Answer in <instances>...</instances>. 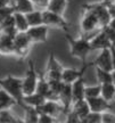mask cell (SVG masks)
<instances>
[{"instance_id": "29", "label": "cell", "mask_w": 115, "mask_h": 123, "mask_svg": "<svg viewBox=\"0 0 115 123\" xmlns=\"http://www.w3.org/2000/svg\"><path fill=\"white\" fill-rule=\"evenodd\" d=\"M19 120L10 112V110L0 111V123H17Z\"/></svg>"}, {"instance_id": "39", "label": "cell", "mask_w": 115, "mask_h": 123, "mask_svg": "<svg viewBox=\"0 0 115 123\" xmlns=\"http://www.w3.org/2000/svg\"><path fill=\"white\" fill-rule=\"evenodd\" d=\"M107 26L109 27V29H112V30L115 31V17L109 19V22H108V24H107Z\"/></svg>"}, {"instance_id": "1", "label": "cell", "mask_w": 115, "mask_h": 123, "mask_svg": "<svg viewBox=\"0 0 115 123\" xmlns=\"http://www.w3.org/2000/svg\"><path fill=\"white\" fill-rule=\"evenodd\" d=\"M65 39H66L67 43L70 46V54L72 57H75L83 63H87V57L90 51H92L89 39L85 37H81V38H73L67 32H65Z\"/></svg>"}, {"instance_id": "5", "label": "cell", "mask_w": 115, "mask_h": 123, "mask_svg": "<svg viewBox=\"0 0 115 123\" xmlns=\"http://www.w3.org/2000/svg\"><path fill=\"white\" fill-rule=\"evenodd\" d=\"M38 79H39V74L36 71L34 63L32 61H29V68L25 73V76L22 79V90L24 96L36 91Z\"/></svg>"}, {"instance_id": "36", "label": "cell", "mask_w": 115, "mask_h": 123, "mask_svg": "<svg viewBox=\"0 0 115 123\" xmlns=\"http://www.w3.org/2000/svg\"><path fill=\"white\" fill-rule=\"evenodd\" d=\"M56 121L55 117L50 116L48 114H44V113H39V122L38 123H54Z\"/></svg>"}, {"instance_id": "41", "label": "cell", "mask_w": 115, "mask_h": 123, "mask_svg": "<svg viewBox=\"0 0 115 123\" xmlns=\"http://www.w3.org/2000/svg\"><path fill=\"white\" fill-rule=\"evenodd\" d=\"M113 100H114V101H115V95H114V99H113Z\"/></svg>"}, {"instance_id": "34", "label": "cell", "mask_w": 115, "mask_h": 123, "mask_svg": "<svg viewBox=\"0 0 115 123\" xmlns=\"http://www.w3.org/2000/svg\"><path fill=\"white\" fill-rule=\"evenodd\" d=\"M65 115H66V122H68V123H81L80 117L72 110L68 111Z\"/></svg>"}, {"instance_id": "3", "label": "cell", "mask_w": 115, "mask_h": 123, "mask_svg": "<svg viewBox=\"0 0 115 123\" xmlns=\"http://www.w3.org/2000/svg\"><path fill=\"white\" fill-rule=\"evenodd\" d=\"M32 47V42L26 32H17L14 37V56L21 59L26 57Z\"/></svg>"}, {"instance_id": "9", "label": "cell", "mask_w": 115, "mask_h": 123, "mask_svg": "<svg viewBox=\"0 0 115 123\" xmlns=\"http://www.w3.org/2000/svg\"><path fill=\"white\" fill-rule=\"evenodd\" d=\"M80 27H81V32L83 34L90 33L93 30H96L97 27H99L97 17L90 10H88V9H85V8H84L83 16H82L81 22H80Z\"/></svg>"}, {"instance_id": "25", "label": "cell", "mask_w": 115, "mask_h": 123, "mask_svg": "<svg viewBox=\"0 0 115 123\" xmlns=\"http://www.w3.org/2000/svg\"><path fill=\"white\" fill-rule=\"evenodd\" d=\"M114 95H115V84L113 82L100 84V96L105 100H107L108 103L113 101Z\"/></svg>"}, {"instance_id": "28", "label": "cell", "mask_w": 115, "mask_h": 123, "mask_svg": "<svg viewBox=\"0 0 115 123\" xmlns=\"http://www.w3.org/2000/svg\"><path fill=\"white\" fill-rule=\"evenodd\" d=\"M96 67V66H95ZM96 79L99 84L104 83H111L113 82V78H112V72L106 70H103L99 67H96Z\"/></svg>"}, {"instance_id": "6", "label": "cell", "mask_w": 115, "mask_h": 123, "mask_svg": "<svg viewBox=\"0 0 115 123\" xmlns=\"http://www.w3.org/2000/svg\"><path fill=\"white\" fill-rule=\"evenodd\" d=\"M63 65L57 61L53 51L49 53L48 63H47V70L46 74L43 75L47 80H62V71Z\"/></svg>"}, {"instance_id": "22", "label": "cell", "mask_w": 115, "mask_h": 123, "mask_svg": "<svg viewBox=\"0 0 115 123\" xmlns=\"http://www.w3.org/2000/svg\"><path fill=\"white\" fill-rule=\"evenodd\" d=\"M16 105H17V101L15 100L9 93L5 91L4 89H0V111L10 110Z\"/></svg>"}, {"instance_id": "20", "label": "cell", "mask_w": 115, "mask_h": 123, "mask_svg": "<svg viewBox=\"0 0 115 123\" xmlns=\"http://www.w3.org/2000/svg\"><path fill=\"white\" fill-rule=\"evenodd\" d=\"M71 110L75 113L78 116L80 117V120H82L90 112V108H89V105H88V101L85 99H81V100H78V101H74L72 103V106H71Z\"/></svg>"}, {"instance_id": "26", "label": "cell", "mask_w": 115, "mask_h": 123, "mask_svg": "<svg viewBox=\"0 0 115 123\" xmlns=\"http://www.w3.org/2000/svg\"><path fill=\"white\" fill-rule=\"evenodd\" d=\"M25 17H26L27 24L29 26H36L42 24V10H36L33 9L30 13L25 14Z\"/></svg>"}, {"instance_id": "37", "label": "cell", "mask_w": 115, "mask_h": 123, "mask_svg": "<svg viewBox=\"0 0 115 123\" xmlns=\"http://www.w3.org/2000/svg\"><path fill=\"white\" fill-rule=\"evenodd\" d=\"M31 2L34 5V7H39V8H42V9H46L47 6H48V2L49 0H31Z\"/></svg>"}, {"instance_id": "12", "label": "cell", "mask_w": 115, "mask_h": 123, "mask_svg": "<svg viewBox=\"0 0 115 123\" xmlns=\"http://www.w3.org/2000/svg\"><path fill=\"white\" fill-rule=\"evenodd\" d=\"M58 101L62 105L63 113L66 114L67 112L71 110L72 103H73V99H72V88L70 83H64L62 90H61L59 95H58Z\"/></svg>"}, {"instance_id": "15", "label": "cell", "mask_w": 115, "mask_h": 123, "mask_svg": "<svg viewBox=\"0 0 115 123\" xmlns=\"http://www.w3.org/2000/svg\"><path fill=\"white\" fill-rule=\"evenodd\" d=\"M0 55L14 56V37L0 32Z\"/></svg>"}, {"instance_id": "35", "label": "cell", "mask_w": 115, "mask_h": 123, "mask_svg": "<svg viewBox=\"0 0 115 123\" xmlns=\"http://www.w3.org/2000/svg\"><path fill=\"white\" fill-rule=\"evenodd\" d=\"M100 29H103L104 30V32L106 33L107 38H108V40L111 41L112 46H115V31L112 30V29H109V27L107 26H104V27H100Z\"/></svg>"}, {"instance_id": "32", "label": "cell", "mask_w": 115, "mask_h": 123, "mask_svg": "<svg viewBox=\"0 0 115 123\" xmlns=\"http://www.w3.org/2000/svg\"><path fill=\"white\" fill-rule=\"evenodd\" d=\"M15 9L13 6H6V7H0V23L4 21L6 17H8L9 15H13Z\"/></svg>"}, {"instance_id": "17", "label": "cell", "mask_w": 115, "mask_h": 123, "mask_svg": "<svg viewBox=\"0 0 115 123\" xmlns=\"http://www.w3.org/2000/svg\"><path fill=\"white\" fill-rule=\"evenodd\" d=\"M72 88V99L73 103L81 99H84V88H85V83H84L83 76L79 78L78 80H75L74 82L71 83Z\"/></svg>"}, {"instance_id": "10", "label": "cell", "mask_w": 115, "mask_h": 123, "mask_svg": "<svg viewBox=\"0 0 115 123\" xmlns=\"http://www.w3.org/2000/svg\"><path fill=\"white\" fill-rule=\"evenodd\" d=\"M89 66H91V64H88V63H83L82 64V67L80 70H76V68H63L62 71V81L64 83H70L74 82L75 80H78L79 78H82L84 74V72L87 71Z\"/></svg>"}, {"instance_id": "31", "label": "cell", "mask_w": 115, "mask_h": 123, "mask_svg": "<svg viewBox=\"0 0 115 123\" xmlns=\"http://www.w3.org/2000/svg\"><path fill=\"white\" fill-rule=\"evenodd\" d=\"M81 123H102V113L90 111L88 114L81 120Z\"/></svg>"}, {"instance_id": "8", "label": "cell", "mask_w": 115, "mask_h": 123, "mask_svg": "<svg viewBox=\"0 0 115 123\" xmlns=\"http://www.w3.org/2000/svg\"><path fill=\"white\" fill-rule=\"evenodd\" d=\"M25 32L31 40L32 44L42 43V42H46L48 39L49 27L44 24H40L36 26H29V29Z\"/></svg>"}, {"instance_id": "30", "label": "cell", "mask_w": 115, "mask_h": 123, "mask_svg": "<svg viewBox=\"0 0 115 123\" xmlns=\"http://www.w3.org/2000/svg\"><path fill=\"white\" fill-rule=\"evenodd\" d=\"M100 96V84L97 86H85L84 88V99L93 98V97Z\"/></svg>"}, {"instance_id": "2", "label": "cell", "mask_w": 115, "mask_h": 123, "mask_svg": "<svg viewBox=\"0 0 115 123\" xmlns=\"http://www.w3.org/2000/svg\"><path fill=\"white\" fill-rule=\"evenodd\" d=\"M0 88L9 93L15 100L17 101L18 106L24 107L23 103V90H22V79L15 78L12 74H7L5 78H0Z\"/></svg>"}, {"instance_id": "18", "label": "cell", "mask_w": 115, "mask_h": 123, "mask_svg": "<svg viewBox=\"0 0 115 123\" xmlns=\"http://www.w3.org/2000/svg\"><path fill=\"white\" fill-rule=\"evenodd\" d=\"M36 92L42 95L43 97H46L47 99L53 100V96H51V91H50V87H49L48 80L44 78L42 74H39V79L36 82Z\"/></svg>"}, {"instance_id": "7", "label": "cell", "mask_w": 115, "mask_h": 123, "mask_svg": "<svg viewBox=\"0 0 115 123\" xmlns=\"http://www.w3.org/2000/svg\"><path fill=\"white\" fill-rule=\"evenodd\" d=\"M83 8L90 10V12L97 17L98 24H99V29L106 26L107 24H108V22H109V19H111V16H109V14H108L107 7L103 4V2L92 4V5H85V6H83Z\"/></svg>"}, {"instance_id": "21", "label": "cell", "mask_w": 115, "mask_h": 123, "mask_svg": "<svg viewBox=\"0 0 115 123\" xmlns=\"http://www.w3.org/2000/svg\"><path fill=\"white\" fill-rule=\"evenodd\" d=\"M70 0H49L47 8L50 12L57 13L59 15H64L66 12V8L68 6Z\"/></svg>"}, {"instance_id": "24", "label": "cell", "mask_w": 115, "mask_h": 123, "mask_svg": "<svg viewBox=\"0 0 115 123\" xmlns=\"http://www.w3.org/2000/svg\"><path fill=\"white\" fill-rule=\"evenodd\" d=\"M24 122L38 123L39 122V111L32 106H24Z\"/></svg>"}, {"instance_id": "27", "label": "cell", "mask_w": 115, "mask_h": 123, "mask_svg": "<svg viewBox=\"0 0 115 123\" xmlns=\"http://www.w3.org/2000/svg\"><path fill=\"white\" fill-rule=\"evenodd\" d=\"M13 7L15 12L26 14L34 9V5L31 2V0H15V4Z\"/></svg>"}, {"instance_id": "13", "label": "cell", "mask_w": 115, "mask_h": 123, "mask_svg": "<svg viewBox=\"0 0 115 123\" xmlns=\"http://www.w3.org/2000/svg\"><path fill=\"white\" fill-rule=\"evenodd\" d=\"M36 110L39 111V113H44L48 114L50 116H53L55 119H57V116L59 115L61 112H63L62 105L59 104V101L57 100H50L47 99L41 106H39Z\"/></svg>"}, {"instance_id": "4", "label": "cell", "mask_w": 115, "mask_h": 123, "mask_svg": "<svg viewBox=\"0 0 115 123\" xmlns=\"http://www.w3.org/2000/svg\"><path fill=\"white\" fill-rule=\"evenodd\" d=\"M42 24L47 25L48 27L61 29L64 32L68 31V23L65 21L64 15H59L48 9H42Z\"/></svg>"}, {"instance_id": "16", "label": "cell", "mask_w": 115, "mask_h": 123, "mask_svg": "<svg viewBox=\"0 0 115 123\" xmlns=\"http://www.w3.org/2000/svg\"><path fill=\"white\" fill-rule=\"evenodd\" d=\"M88 101V105L90 111L92 112H98V113H103L105 111L111 110V105L107 100H105L102 96L93 97V98H88L85 99Z\"/></svg>"}, {"instance_id": "33", "label": "cell", "mask_w": 115, "mask_h": 123, "mask_svg": "<svg viewBox=\"0 0 115 123\" xmlns=\"http://www.w3.org/2000/svg\"><path fill=\"white\" fill-rule=\"evenodd\" d=\"M102 123H115V114L108 111L102 113Z\"/></svg>"}, {"instance_id": "11", "label": "cell", "mask_w": 115, "mask_h": 123, "mask_svg": "<svg viewBox=\"0 0 115 123\" xmlns=\"http://www.w3.org/2000/svg\"><path fill=\"white\" fill-rule=\"evenodd\" d=\"M91 65L112 72V71H113V64H112L111 49L109 48L102 49V50H100V54H99L97 56V58L91 63Z\"/></svg>"}, {"instance_id": "23", "label": "cell", "mask_w": 115, "mask_h": 123, "mask_svg": "<svg viewBox=\"0 0 115 123\" xmlns=\"http://www.w3.org/2000/svg\"><path fill=\"white\" fill-rule=\"evenodd\" d=\"M14 23H15V27L18 32H25L29 29V24H27L25 14L18 13V12H14Z\"/></svg>"}, {"instance_id": "40", "label": "cell", "mask_w": 115, "mask_h": 123, "mask_svg": "<svg viewBox=\"0 0 115 123\" xmlns=\"http://www.w3.org/2000/svg\"><path fill=\"white\" fill-rule=\"evenodd\" d=\"M10 1H12V0H0V7L9 6V5H10Z\"/></svg>"}, {"instance_id": "14", "label": "cell", "mask_w": 115, "mask_h": 123, "mask_svg": "<svg viewBox=\"0 0 115 123\" xmlns=\"http://www.w3.org/2000/svg\"><path fill=\"white\" fill-rule=\"evenodd\" d=\"M90 42V46H91V49L92 50H102V49L105 48H111V41L108 40L106 33L104 32L103 29H100V32L96 34L92 39L89 40Z\"/></svg>"}, {"instance_id": "19", "label": "cell", "mask_w": 115, "mask_h": 123, "mask_svg": "<svg viewBox=\"0 0 115 123\" xmlns=\"http://www.w3.org/2000/svg\"><path fill=\"white\" fill-rule=\"evenodd\" d=\"M47 100V98L43 97L42 95H40L38 92H32L30 95H25L23 97V103L25 106H32V107H36L38 108L39 106H41L44 101Z\"/></svg>"}, {"instance_id": "38", "label": "cell", "mask_w": 115, "mask_h": 123, "mask_svg": "<svg viewBox=\"0 0 115 123\" xmlns=\"http://www.w3.org/2000/svg\"><path fill=\"white\" fill-rule=\"evenodd\" d=\"M111 55H112V64H113V70H115V46H111Z\"/></svg>"}]
</instances>
